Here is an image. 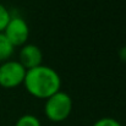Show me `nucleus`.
I'll return each instance as SVG.
<instances>
[{"instance_id":"nucleus-9","label":"nucleus","mask_w":126,"mask_h":126,"mask_svg":"<svg viewBox=\"0 0 126 126\" xmlns=\"http://www.w3.org/2000/svg\"><path fill=\"white\" fill-rule=\"evenodd\" d=\"M92 126H123L114 118H102L97 120Z\"/></svg>"},{"instance_id":"nucleus-1","label":"nucleus","mask_w":126,"mask_h":126,"mask_svg":"<svg viewBox=\"0 0 126 126\" xmlns=\"http://www.w3.org/2000/svg\"><path fill=\"white\" fill-rule=\"evenodd\" d=\"M22 84L31 95L39 99H48L60 91L61 79L54 69L39 65L26 71Z\"/></svg>"},{"instance_id":"nucleus-8","label":"nucleus","mask_w":126,"mask_h":126,"mask_svg":"<svg viewBox=\"0 0 126 126\" xmlns=\"http://www.w3.org/2000/svg\"><path fill=\"white\" fill-rule=\"evenodd\" d=\"M10 18H11L10 11L0 2V33L4 32V30L6 28V26H7Z\"/></svg>"},{"instance_id":"nucleus-5","label":"nucleus","mask_w":126,"mask_h":126,"mask_svg":"<svg viewBox=\"0 0 126 126\" xmlns=\"http://www.w3.org/2000/svg\"><path fill=\"white\" fill-rule=\"evenodd\" d=\"M18 61L26 70L37 67V66L42 65V50L34 44H27L26 43L25 45H22V48L20 50V60Z\"/></svg>"},{"instance_id":"nucleus-3","label":"nucleus","mask_w":126,"mask_h":126,"mask_svg":"<svg viewBox=\"0 0 126 126\" xmlns=\"http://www.w3.org/2000/svg\"><path fill=\"white\" fill-rule=\"evenodd\" d=\"M26 69L20 61L7 60L0 64V86L4 88H15L23 83Z\"/></svg>"},{"instance_id":"nucleus-6","label":"nucleus","mask_w":126,"mask_h":126,"mask_svg":"<svg viewBox=\"0 0 126 126\" xmlns=\"http://www.w3.org/2000/svg\"><path fill=\"white\" fill-rule=\"evenodd\" d=\"M15 50V47L9 42V39L5 37V34L0 33V61H7L12 56Z\"/></svg>"},{"instance_id":"nucleus-2","label":"nucleus","mask_w":126,"mask_h":126,"mask_svg":"<svg viewBox=\"0 0 126 126\" xmlns=\"http://www.w3.org/2000/svg\"><path fill=\"white\" fill-rule=\"evenodd\" d=\"M72 105L74 104L71 97L67 93L59 91L54 95L45 99L44 114L50 121L61 123L70 116L72 111Z\"/></svg>"},{"instance_id":"nucleus-7","label":"nucleus","mask_w":126,"mask_h":126,"mask_svg":"<svg viewBox=\"0 0 126 126\" xmlns=\"http://www.w3.org/2000/svg\"><path fill=\"white\" fill-rule=\"evenodd\" d=\"M15 126H42L39 119L32 114H26V115H22L17 121Z\"/></svg>"},{"instance_id":"nucleus-10","label":"nucleus","mask_w":126,"mask_h":126,"mask_svg":"<svg viewBox=\"0 0 126 126\" xmlns=\"http://www.w3.org/2000/svg\"><path fill=\"white\" fill-rule=\"evenodd\" d=\"M119 58L121 61L126 63V47H123L120 50H119Z\"/></svg>"},{"instance_id":"nucleus-4","label":"nucleus","mask_w":126,"mask_h":126,"mask_svg":"<svg viewBox=\"0 0 126 126\" xmlns=\"http://www.w3.org/2000/svg\"><path fill=\"white\" fill-rule=\"evenodd\" d=\"M14 47H22L28 41L30 27L27 22L20 16H11L6 28L2 32Z\"/></svg>"}]
</instances>
